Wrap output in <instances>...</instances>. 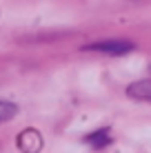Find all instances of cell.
I'll list each match as a JSON object with an SVG mask.
<instances>
[{
  "label": "cell",
  "instance_id": "3",
  "mask_svg": "<svg viewBox=\"0 0 151 153\" xmlns=\"http://www.w3.org/2000/svg\"><path fill=\"white\" fill-rule=\"evenodd\" d=\"M85 144H89L91 149H107L109 144H111V129L109 126H102V129H96L91 131V133H87L85 138H82Z\"/></svg>",
  "mask_w": 151,
  "mask_h": 153
},
{
  "label": "cell",
  "instance_id": "2",
  "mask_svg": "<svg viewBox=\"0 0 151 153\" xmlns=\"http://www.w3.org/2000/svg\"><path fill=\"white\" fill-rule=\"evenodd\" d=\"M16 144H18V149L22 153H40L42 146H45V140H42V135H40L38 129L29 126V129H25V131L18 133Z\"/></svg>",
  "mask_w": 151,
  "mask_h": 153
},
{
  "label": "cell",
  "instance_id": "4",
  "mask_svg": "<svg viewBox=\"0 0 151 153\" xmlns=\"http://www.w3.org/2000/svg\"><path fill=\"white\" fill-rule=\"evenodd\" d=\"M127 96L131 100H151V78H142L127 87Z\"/></svg>",
  "mask_w": 151,
  "mask_h": 153
},
{
  "label": "cell",
  "instance_id": "1",
  "mask_svg": "<svg viewBox=\"0 0 151 153\" xmlns=\"http://www.w3.org/2000/svg\"><path fill=\"white\" fill-rule=\"evenodd\" d=\"M82 49L85 51H100V53H109V56H124V53H131L136 49V42L124 40V38H111V40L89 42Z\"/></svg>",
  "mask_w": 151,
  "mask_h": 153
},
{
  "label": "cell",
  "instance_id": "5",
  "mask_svg": "<svg viewBox=\"0 0 151 153\" xmlns=\"http://www.w3.org/2000/svg\"><path fill=\"white\" fill-rule=\"evenodd\" d=\"M18 115V104L9 100H0V122H9Z\"/></svg>",
  "mask_w": 151,
  "mask_h": 153
}]
</instances>
